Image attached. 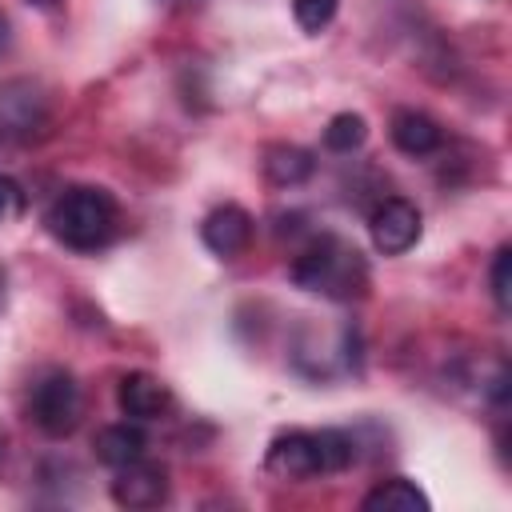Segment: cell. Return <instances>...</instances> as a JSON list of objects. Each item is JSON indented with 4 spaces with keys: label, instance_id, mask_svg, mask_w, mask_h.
I'll list each match as a JSON object with an SVG mask.
<instances>
[{
    "label": "cell",
    "instance_id": "1",
    "mask_svg": "<svg viewBox=\"0 0 512 512\" xmlns=\"http://www.w3.org/2000/svg\"><path fill=\"white\" fill-rule=\"evenodd\" d=\"M292 284L304 288V292H316V296H328V300H360L368 292V260L360 256L356 244H348L344 236H332V232H320L308 240V248L296 252L292 268H288Z\"/></svg>",
    "mask_w": 512,
    "mask_h": 512
},
{
    "label": "cell",
    "instance_id": "2",
    "mask_svg": "<svg viewBox=\"0 0 512 512\" xmlns=\"http://www.w3.org/2000/svg\"><path fill=\"white\" fill-rule=\"evenodd\" d=\"M44 224L64 248L100 252L120 232V208H116L112 192H104L96 184H72L52 200Z\"/></svg>",
    "mask_w": 512,
    "mask_h": 512
},
{
    "label": "cell",
    "instance_id": "3",
    "mask_svg": "<svg viewBox=\"0 0 512 512\" xmlns=\"http://www.w3.org/2000/svg\"><path fill=\"white\" fill-rule=\"evenodd\" d=\"M52 128V96L32 76H12L0 84V144L24 148Z\"/></svg>",
    "mask_w": 512,
    "mask_h": 512
},
{
    "label": "cell",
    "instance_id": "4",
    "mask_svg": "<svg viewBox=\"0 0 512 512\" xmlns=\"http://www.w3.org/2000/svg\"><path fill=\"white\" fill-rule=\"evenodd\" d=\"M84 416V396H80V384L72 380V372L64 368H52L44 372L36 384H32V396H28V420L52 436V440H64L76 432Z\"/></svg>",
    "mask_w": 512,
    "mask_h": 512
},
{
    "label": "cell",
    "instance_id": "5",
    "mask_svg": "<svg viewBox=\"0 0 512 512\" xmlns=\"http://www.w3.org/2000/svg\"><path fill=\"white\" fill-rule=\"evenodd\" d=\"M420 232H424L420 208L412 200H404V196H384L368 212V236H372L380 256H404L408 248H416Z\"/></svg>",
    "mask_w": 512,
    "mask_h": 512
},
{
    "label": "cell",
    "instance_id": "6",
    "mask_svg": "<svg viewBox=\"0 0 512 512\" xmlns=\"http://www.w3.org/2000/svg\"><path fill=\"white\" fill-rule=\"evenodd\" d=\"M112 500L120 508H132V512H144V508H160L168 500V472L152 460H132L124 468H116V480H112Z\"/></svg>",
    "mask_w": 512,
    "mask_h": 512
},
{
    "label": "cell",
    "instance_id": "7",
    "mask_svg": "<svg viewBox=\"0 0 512 512\" xmlns=\"http://www.w3.org/2000/svg\"><path fill=\"white\" fill-rule=\"evenodd\" d=\"M268 472L280 476V480H312V476H324L320 472V448H316V432H280L272 444H268V456H264Z\"/></svg>",
    "mask_w": 512,
    "mask_h": 512
},
{
    "label": "cell",
    "instance_id": "8",
    "mask_svg": "<svg viewBox=\"0 0 512 512\" xmlns=\"http://www.w3.org/2000/svg\"><path fill=\"white\" fill-rule=\"evenodd\" d=\"M200 240L212 256L220 260H236L248 244H252V216L240 204H220L204 216L200 224Z\"/></svg>",
    "mask_w": 512,
    "mask_h": 512
},
{
    "label": "cell",
    "instance_id": "9",
    "mask_svg": "<svg viewBox=\"0 0 512 512\" xmlns=\"http://www.w3.org/2000/svg\"><path fill=\"white\" fill-rule=\"evenodd\" d=\"M116 404L128 420H160L172 408V388L152 372H128L120 376Z\"/></svg>",
    "mask_w": 512,
    "mask_h": 512
},
{
    "label": "cell",
    "instance_id": "10",
    "mask_svg": "<svg viewBox=\"0 0 512 512\" xmlns=\"http://www.w3.org/2000/svg\"><path fill=\"white\" fill-rule=\"evenodd\" d=\"M388 136H392V144H396L404 156H432V152L444 144L440 124H436L432 116L416 112V108H400V112L392 116V124H388Z\"/></svg>",
    "mask_w": 512,
    "mask_h": 512
},
{
    "label": "cell",
    "instance_id": "11",
    "mask_svg": "<svg viewBox=\"0 0 512 512\" xmlns=\"http://www.w3.org/2000/svg\"><path fill=\"white\" fill-rule=\"evenodd\" d=\"M92 452H96V460L104 464V468H124V464H132V460H140L144 452H148V436L136 428V420L128 424H104L100 432H96V440H92Z\"/></svg>",
    "mask_w": 512,
    "mask_h": 512
},
{
    "label": "cell",
    "instance_id": "12",
    "mask_svg": "<svg viewBox=\"0 0 512 512\" xmlns=\"http://www.w3.org/2000/svg\"><path fill=\"white\" fill-rule=\"evenodd\" d=\"M260 168H264L268 184H276V188H300L316 172V156L308 148H300V144H268Z\"/></svg>",
    "mask_w": 512,
    "mask_h": 512
},
{
    "label": "cell",
    "instance_id": "13",
    "mask_svg": "<svg viewBox=\"0 0 512 512\" xmlns=\"http://www.w3.org/2000/svg\"><path fill=\"white\" fill-rule=\"evenodd\" d=\"M428 504H432V500H428L412 480H404V476L380 480V484L360 500L364 512H428Z\"/></svg>",
    "mask_w": 512,
    "mask_h": 512
},
{
    "label": "cell",
    "instance_id": "14",
    "mask_svg": "<svg viewBox=\"0 0 512 512\" xmlns=\"http://www.w3.org/2000/svg\"><path fill=\"white\" fill-rule=\"evenodd\" d=\"M316 448H320V472H344L356 464V436L344 428H320L316 432Z\"/></svg>",
    "mask_w": 512,
    "mask_h": 512
},
{
    "label": "cell",
    "instance_id": "15",
    "mask_svg": "<svg viewBox=\"0 0 512 512\" xmlns=\"http://www.w3.org/2000/svg\"><path fill=\"white\" fill-rule=\"evenodd\" d=\"M364 140H368V120L360 112H336L328 120V128H324V148L328 152H340V156L356 152Z\"/></svg>",
    "mask_w": 512,
    "mask_h": 512
},
{
    "label": "cell",
    "instance_id": "16",
    "mask_svg": "<svg viewBox=\"0 0 512 512\" xmlns=\"http://www.w3.org/2000/svg\"><path fill=\"white\" fill-rule=\"evenodd\" d=\"M488 284H492V300L500 312L512 308V248H496L492 256V268H488Z\"/></svg>",
    "mask_w": 512,
    "mask_h": 512
},
{
    "label": "cell",
    "instance_id": "17",
    "mask_svg": "<svg viewBox=\"0 0 512 512\" xmlns=\"http://www.w3.org/2000/svg\"><path fill=\"white\" fill-rule=\"evenodd\" d=\"M336 8H340V0H292V16L304 32H324L332 24Z\"/></svg>",
    "mask_w": 512,
    "mask_h": 512
},
{
    "label": "cell",
    "instance_id": "18",
    "mask_svg": "<svg viewBox=\"0 0 512 512\" xmlns=\"http://www.w3.org/2000/svg\"><path fill=\"white\" fill-rule=\"evenodd\" d=\"M24 208H28V192H24V184H20L16 176H4V172H0V224L20 220Z\"/></svg>",
    "mask_w": 512,
    "mask_h": 512
},
{
    "label": "cell",
    "instance_id": "19",
    "mask_svg": "<svg viewBox=\"0 0 512 512\" xmlns=\"http://www.w3.org/2000/svg\"><path fill=\"white\" fill-rule=\"evenodd\" d=\"M28 4H32V8H44V12H52V8H60L64 0H28Z\"/></svg>",
    "mask_w": 512,
    "mask_h": 512
},
{
    "label": "cell",
    "instance_id": "20",
    "mask_svg": "<svg viewBox=\"0 0 512 512\" xmlns=\"http://www.w3.org/2000/svg\"><path fill=\"white\" fill-rule=\"evenodd\" d=\"M4 44H8V20L0 16V48H4Z\"/></svg>",
    "mask_w": 512,
    "mask_h": 512
},
{
    "label": "cell",
    "instance_id": "21",
    "mask_svg": "<svg viewBox=\"0 0 512 512\" xmlns=\"http://www.w3.org/2000/svg\"><path fill=\"white\" fill-rule=\"evenodd\" d=\"M0 292H4V272H0Z\"/></svg>",
    "mask_w": 512,
    "mask_h": 512
}]
</instances>
